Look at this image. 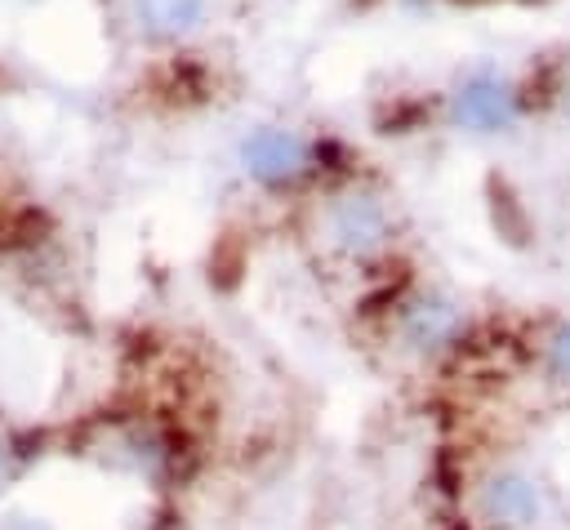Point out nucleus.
<instances>
[{
    "mask_svg": "<svg viewBox=\"0 0 570 530\" xmlns=\"http://www.w3.org/2000/svg\"><path fill=\"white\" fill-rule=\"evenodd\" d=\"M481 508H485V517H490L494 526H525V521H534V512H539V494H534V485H530L525 477H499V481L485 490Z\"/></svg>",
    "mask_w": 570,
    "mask_h": 530,
    "instance_id": "nucleus-6",
    "label": "nucleus"
},
{
    "mask_svg": "<svg viewBox=\"0 0 570 530\" xmlns=\"http://www.w3.org/2000/svg\"><path fill=\"white\" fill-rule=\"evenodd\" d=\"M459 330H463V316H459V307H454V303H445V298H419V303H410V307H405V321H401L405 343L428 347V352L445 347Z\"/></svg>",
    "mask_w": 570,
    "mask_h": 530,
    "instance_id": "nucleus-5",
    "label": "nucleus"
},
{
    "mask_svg": "<svg viewBox=\"0 0 570 530\" xmlns=\"http://www.w3.org/2000/svg\"><path fill=\"white\" fill-rule=\"evenodd\" d=\"M0 472H4V450H0Z\"/></svg>",
    "mask_w": 570,
    "mask_h": 530,
    "instance_id": "nucleus-8",
    "label": "nucleus"
},
{
    "mask_svg": "<svg viewBox=\"0 0 570 530\" xmlns=\"http://www.w3.org/2000/svg\"><path fill=\"white\" fill-rule=\"evenodd\" d=\"M209 18V0H129V22L156 45H174Z\"/></svg>",
    "mask_w": 570,
    "mask_h": 530,
    "instance_id": "nucleus-4",
    "label": "nucleus"
},
{
    "mask_svg": "<svg viewBox=\"0 0 570 530\" xmlns=\"http://www.w3.org/2000/svg\"><path fill=\"white\" fill-rule=\"evenodd\" d=\"M548 365H552V374L570 379V325H561V330L552 334V343H548Z\"/></svg>",
    "mask_w": 570,
    "mask_h": 530,
    "instance_id": "nucleus-7",
    "label": "nucleus"
},
{
    "mask_svg": "<svg viewBox=\"0 0 570 530\" xmlns=\"http://www.w3.org/2000/svg\"><path fill=\"white\" fill-rule=\"evenodd\" d=\"M521 89L499 76V71H468L454 89H450V125L468 129V134H503L521 120Z\"/></svg>",
    "mask_w": 570,
    "mask_h": 530,
    "instance_id": "nucleus-1",
    "label": "nucleus"
},
{
    "mask_svg": "<svg viewBox=\"0 0 570 530\" xmlns=\"http://www.w3.org/2000/svg\"><path fill=\"white\" fill-rule=\"evenodd\" d=\"M325 232H330V241H334L338 249L365 258V254H374V249L387 245L392 223H387V209H383L379 196H370V192H347V196H338V200L330 205Z\"/></svg>",
    "mask_w": 570,
    "mask_h": 530,
    "instance_id": "nucleus-3",
    "label": "nucleus"
},
{
    "mask_svg": "<svg viewBox=\"0 0 570 530\" xmlns=\"http://www.w3.org/2000/svg\"><path fill=\"white\" fill-rule=\"evenodd\" d=\"M316 160H321V147L307 134L285 129V125H263L240 143V165L263 187H289L307 178Z\"/></svg>",
    "mask_w": 570,
    "mask_h": 530,
    "instance_id": "nucleus-2",
    "label": "nucleus"
}]
</instances>
